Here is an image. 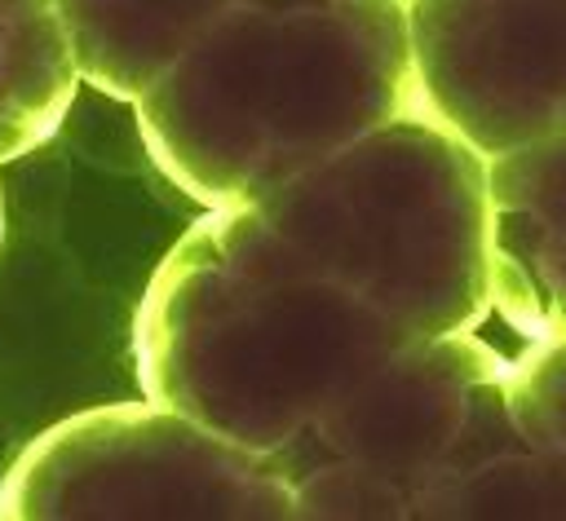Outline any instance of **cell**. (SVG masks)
<instances>
[{
	"label": "cell",
	"instance_id": "obj_1",
	"mask_svg": "<svg viewBox=\"0 0 566 521\" xmlns=\"http://www.w3.org/2000/svg\"><path fill=\"white\" fill-rule=\"evenodd\" d=\"M491 313L486 159L424 115L208 208L155 265L142 397L279 450L394 353Z\"/></svg>",
	"mask_w": 566,
	"mask_h": 521
},
{
	"label": "cell",
	"instance_id": "obj_2",
	"mask_svg": "<svg viewBox=\"0 0 566 521\" xmlns=\"http://www.w3.org/2000/svg\"><path fill=\"white\" fill-rule=\"evenodd\" d=\"M155 168L195 203L256 199L420 115L402 0H230L133 102Z\"/></svg>",
	"mask_w": 566,
	"mask_h": 521
},
{
	"label": "cell",
	"instance_id": "obj_3",
	"mask_svg": "<svg viewBox=\"0 0 566 521\" xmlns=\"http://www.w3.org/2000/svg\"><path fill=\"white\" fill-rule=\"evenodd\" d=\"M509 358L478 331L420 340L274 455L301 521H566V490L522 442Z\"/></svg>",
	"mask_w": 566,
	"mask_h": 521
},
{
	"label": "cell",
	"instance_id": "obj_4",
	"mask_svg": "<svg viewBox=\"0 0 566 521\" xmlns=\"http://www.w3.org/2000/svg\"><path fill=\"white\" fill-rule=\"evenodd\" d=\"M4 521H292L274 455L164 402H111L35 433L0 481Z\"/></svg>",
	"mask_w": 566,
	"mask_h": 521
},
{
	"label": "cell",
	"instance_id": "obj_5",
	"mask_svg": "<svg viewBox=\"0 0 566 521\" xmlns=\"http://www.w3.org/2000/svg\"><path fill=\"white\" fill-rule=\"evenodd\" d=\"M420 115L482 159L566 128V0H402Z\"/></svg>",
	"mask_w": 566,
	"mask_h": 521
},
{
	"label": "cell",
	"instance_id": "obj_6",
	"mask_svg": "<svg viewBox=\"0 0 566 521\" xmlns=\"http://www.w3.org/2000/svg\"><path fill=\"white\" fill-rule=\"evenodd\" d=\"M491 309L522 340L566 336V128L486 159Z\"/></svg>",
	"mask_w": 566,
	"mask_h": 521
},
{
	"label": "cell",
	"instance_id": "obj_7",
	"mask_svg": "<svg viewBox=\"0 0 566 521\" xmlns=\"http://www.w3.org/2000/svg\"><path fill=\"white\" fill-rule=\"evenodd\" d=\"M80 84L137 102L230 0H53Z\"/></svg>",
	"mask_w": 566,
	"mask_h": 521
},
{
	"label": "cell",
	"instance_id": "obj_8",
	"mask_svg": "<svg viewBox=\"0 0 566 521\" xmlns=\"http://www.w3.org/2000/svg\"><path fill=\"white\" fill-rule=\"evenodd\" d=\"M80 88L53 0H0V163L44 146Z\"/></svg>",
	"mask_w": 566,
	"mask_h": 521
},
{
	"label": "cell",
	"instance_id": "obj_9",
	"mask_svg": "<svg viewBox=\"0 0 566 521\" xmlns=\"http://www.w3.org/2000/svg\"><path fill=\"white\" fill-rule=\"evenodd\" d=\"M504 384L522 442L566 490V336L526 340V349L509 358Z\"/></svg>",
	"mask_w": 566,
	"mask_h": 521
},
{
	"label": "cell",
	"instance_id": "obj_10",
	"mask_svg": "<svg viewBox=\"0 0 566 521\" xmlns=\"http://www.w3.org/2000/svg\"><path fill=\"white\" fill-rule=\"evenodd\" d=\"M0 234H4V194H0Z\"/></svg>",
	"mask_w": 566,
	"mask_h": 521
}]
</instances>
